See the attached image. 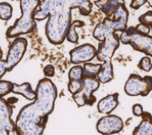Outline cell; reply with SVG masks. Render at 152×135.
Instances as JSON below:
<instances>
[{
	"label": "cell",
	"instance_id": "obj_1",
	"mask_svg": "<svg viewBox=\"0 0 152 135\" xmlns=\"http://www.w3.org/2000/svg\"><path fill=\"white\" fill-rule=\"evenodd\" d=\"M37 98L20 110L16 120V128L21 135H43L55 107L58 97L57 86L46 77L41 79L37 85Z\"/></svg>",
	"mask_w": 152,
	"mask_h": 135
},
{
	"label": "cell",
	"instance_id": "obj_2",
	"mask_svg": "<svg viewBox=\"0 0 152 135\" xmlns=\"http://www.w3.org/2000/svg\"><path fill=\"white\" fill-rule=\"evenodd\" d=\"M90 0H43L35 12L34 19L41 21L48 17L46 35L53 45H61L66 39L71 22V9L78 8L82 16L91 13Z\"/></svg>",
	"mask_w": 152,
	"mask_h": 135
},
{
	"label": "cell",
	"instance_id": "obj_3",
	"mask_svg": "<svg viewBox=\"0 0 152 135\" xmlns=\"http://www.w3.org/2000/svg\"><path fill=\"white\" fill-rule=\"evenodd\" d=\"M41 0H19L22 17L7 30V38H17L21 35L33 32L37 27L34 14L41 4Z\"/></svg>",
	"mask_w": 152,
	"mask_h": 135
},
{
	"label": "cell",
	"instance_id": "obj_4",
	"mask_svg": "<svg viewBox=\"0 0 152 135\" xmlns=\"http://www.w3.org/2000/svg\"><path fill=\"white\" fill-rule=\"evenodd\" d=\"M120 42L129 45L136 51L146 53L152 57V36L137 33L136 26H129L119 36Z\"/></svg>",
	"mask_w": 152,
	"mask_h": 135
},
{
	"label": "cell",
	"instance_id": "obj_5",
	"mask_svg": "<svg viewBox=\"0 0 152 135\" xmlns=\"http://www.w3.org/2000/svg\"><path fill=\"white\" fill-rule=\"evenodd\" d=\"M26 47L27 40L26 38L17 37L14 40L9 47L7 59L0 62V77L2 78L6 73L10 72L18 64L25 55Z\"/></svg>",
	"mask_w": 152,
	"mask_h": 135
},
{
	"label": "cell",
	"instance_id": "obj_6",
	"mask_svg": "<svg viewBox=\"0 0 152 135\" xmlns=\"http://www.w3.org/2000/svg\"><path fill=\"white\" fill-rule=\"evenodd\" d=\"M83 88L80 92L73 94V100L77 105V107H82L85 105H93L96 98L94 96V92L99 88L100 82L96 76H84L82 78Z\"/></svg>",
	"mask_w": 152,
	"mask_h": 135
},
{
	"label": "cell",
	"instance_id": "obj_7",
	"mask_svg": "<svg viewBox=\"0 0 152 135\" xmlns=\"http://www.w3.org/2000/svg\"><path fill=\"white\" fill-rule=\"evenodd\" d=\"M124 91L129 96H148L152 91V76L141 77L139 74H131L124 86Z\"/></svg>",
	"mask_w": 152,
	"mask_h": 135
},
{
	"label": "cell",
	"instance_id": "obj_8",
	"mask_svg": "<svg viewBox=\"0 0 152 135\" xmlns=\"http://www.w3.org/2000/svg\"><path fill=\"white\" fill-rule=\"evenodd\" d=\"M124 128V123L120 117L107 114L100 118L96 123V131L102 135H111L120 132Z\"/></svg>",
	"mask_w": 152,
	"mask_h": 135
},
{
	"label": "cell",
	"instance_id": "obj_9",
	"mask_svg": "<svg viewBox=\"0 0 152 135\" xmlns=\"http://www.w3.org/2000/svg\"><path fill=\"white\" fill-rule=\"evenodd\" d=\"M119 36L116 33H112L107 35L104 41L100 42L98 53H96V58L99 61H111L112 56H114L115 51L119 46Z\"/></svg>",
	"mask_w": 152,
	"mask_h": 135
},
{
	"label": "cell",
	"instance_id": "obj_10",
	"mask_svg": "<svg viewBox=\"0 0 152 135\" xmlns=\"http://www.w3.org/2000/svg\"><path fill=\"white\" fill-rule=\"evenodd\" d=\"M129 13L125 5L121 6L113 15L111 18L105 17L103 23L107 24L111 30L115 32L123 33L128 28V21H129Z\"/></svg>",
	"mask_w": 152,
	"mask_h": 135
},
{
	"label": "cell",
	"instance_id": "obj_11",
	"mask_svg": "<svg viewBox=\"0 0 152 135\" xmlns=\"http://www.w3.org/2000/svg\"><path fill=\"white\" fill-rule=\"evenodd\" d=\"M13 106L11 103L1 98L0 100V135H8V132L16 127V123L11 119Z\"/></svg>",
	"mask_w": 152,
	"mask_h": 135
},
{
	"label": "cell",
	"instance_id": "obj_12",
	"mask_svg": "<svg viewBox=\"0 0 152 135\" xmlns=\"http://www.w3.org/2000/svg\"><path fill=\"white\" fill-rule=\"evenodd\" d=\"M98 49H96L90 44H84L77 47H75L69 52L70 62L74 64H78L81 63H89L92 59L96 56Z\"/></svg>",
	"mask_w": 152,
	"mask_h": 135
},
{
	"label": "cell",
	"instance_id": "obj_13",
	"mask_svg": "<svg viewBox=\"0 0 152 135\" xmlns=\"http://www.w3.org/2000/svg\"><path fill=\"white\" fill-rule=\"evenodd\" d=\"M118 105V93L115 92L108 94L106 97L102 98L98 104V110L100 113L110 114Z\"/></svg>",
	"mask_w": 152,
	"mask_h": 135
},
{
	"label": "cell",
	"instance_id": "obj_14",
	"mask_svg": "<svg viewBox=\"0 0 152 135\" xmlns=\"http://www.w3.org/2000/svg\"><path fill=\"white\" fill-rule=\"evenodd\" d=\"M96 5L107 16L111 18L115 12L123 5H125V0H96Z\"/></svg>",
	"mask_w": 152,
	"mask_h": 135
},
{
	"label": "cell",
	"instance_id": "obj_15",
	"mask_svg": "<svg viewBox=\"0 0 152 135\" xmlns=\"http://www.w3.org/2000/svg\"><path fill=\"white\" fill-rule=\"evenodd\" d=\"M142 117V121L137 125L132 135H152V115L148 112H144Z\"/></svg>",
	"mask_w": 152,
	"mask_h": 135
},
{
	"label": "cell",
	"instance_id": "obj_16",
	"mask_svg": "<svg viewBox=\"0 0 152 135\" xmlns=\"http://www.w3.org/2000/svg\"><path fill=\"white\" fill-rule=\"evenodd\" d=\"M12 92L23 95L27 100H35L37 98V92L32 90L29 83H23L22 84H14Z\"/></svg>",
	"mask_w": 152,
	"mask_h": 135
},
{
	"label": "cell",
	"instance_id": "obj_17",
	"mask_svg": "<svg viewBox=\"0 0 152 135\" xmlns=\"http://www.w3.org/2000/svg\"><path fill=\"white\" fill-rule=\"evenodd\" d=\"M98 79L101 84H107L109 83L110 81H112L114 78V70H113V65L111 61H107L104 62L102 64L101 69L96 75Z\"/></svg>",
	"mask_w": 152,
	"mask_h": 135
},
{
	"label": "cell",
	"instance_id": "obj_18",
	"mask_svg": "<svg viewBox=\"0 0 152 135\" xmlns=\"http://www.w3.org/2000/svg\"><path fill=\"white\" fill-rule=\"evenodd\" d=\"M112 33L114 32L111 30V28H110L107 24L102 22V23H99V25H96V26L93 31V36L95 39L98 40V41L102 42L107 35H109Z\"/></svg>",
	"mask_w": 152,
	"mask_h": 135
},
{
	"label": "cell",
	"instance_id": "obj_19",
	"mask_svg": "<svg viewBox=\"0 0 152 135\" xmlns=\"http://www.w3.org/2000/svg\"><path fill=\"white\" fill-rule=\"evenodd\" d=\"M84 24H85L84 22L78 21V20H76V21L72 22V24L69 26V28H68V30H67L66 35V39L67 40L68 42L73 43V44L77 43L78 35L76 32V27H77V26H83V25H84Z\"/></svg>",
	"mask_w": 152,
	"mask_h": 135
},
{
	"label": "cell",
	"instance_id": "obj_20",
	"mask_svg": "<svg viewBox=\"0 0 152 135\" xmlns=\"http://www.w3.org/2000/svg\"><path fill=\"white\" fill-rule=\"evenodd\" d=\"M102 64H91L85 63L83 65V70H84V76H96L99 74Z\"/></svg>",
	"mask_w": 152,
	"mask_h": 135
},
{
	"label": "cell",
	"instance_id": "obj_21",
	"mask_svg": "<svg viewBox=\"0 0 152 135\" xmlns=\"http://www.w3.org/2000/svg\"><path fill=\"white\" fill-rule=\"evenodd\" d=\"M13 14V7L10 4L7 2L0 3V18L1 20L7 21L12 17Z\"/></svg>",
	"mask_w": 152,
	"mask_h": 135
},
{
	"label": "cell",
	"instance_id": "obj_22",
	"mask_svg": "<svg viewBox=\"0 0 152 135\" xmlns=\"http://www.w3.org/2000/svg\"><path fill=\"white\" fill-rule=\"evenodd\" d=\"M83 77H84V70H83V66L79 64L73 66L68 73L69 80H81Z\"/></svg>",
	"mask_w": 152,
	"mask_h": 135
},
{
	"label": "cell",
	"instance_id": "obj_23",
	"mask_svg": "<svg viewBox=\"0 0 152 135\" xmlns=\"http://www.w3.org/2000/svg\"><path fill=\"white\" fill-rule=\"evenodd\" d=\"M68 91L72 94H76L78 92H80L83 88V81L81 80H69L68 83Z\"/></svg>",
	"mask_w": 152,
	"mask_h": 135
},
{
	"label": "cell",
	"instance_id": "obj_24",
	"mask_svg": "<svg viewBox=\"0 0 152 135\" xmlns=\"http://www.w3.org/2000/svg\"><path fill=\"white\" fill-rule=\"evenodd\" d=\"M13 87L14 84L9 82V81H0V96H1V98L7 95L9 92H12Z\"/></svg>",
	"mask_w": 152,
	"mask_h": 135
},
{
	"label": "cell",
	"instance_id": "obj_25",
	"mask_svg": "<svg viewBox=\"0 0 152 135\" xmlns=\"http://www.w3.org/2000/svg\"><path fill=\"white\" fill-rule=\"evenodd\" d=\"M137 67L144 71V72H149L152 69V63H151V59L148 56H144L140 59L139 64H137Z\"/></svg>",
	"mask_w": 152,
	"mask_h": 135
},
{
	"label": "cell",
	"instance_id": "obj_26",
	"mask_svg": "<svg viewBox=\"0 0 152 135\" xmlns=\"http://www.w3.org/2000/svg\"><path fill=\"white\" fill-rule=\"evenodd\" d=\"M139 21L141 24H145L149 25L152 28V11H148L145 14L141 15L139 17Z\"/></svg>",
	"mask_w": 152,
	"mask_h": 135
},
{
	"label": "cell",
	"instance_id": "obj_27",
	"mask_svg": "<svg viewBox=\"0 0 152 135\" xmlns=\"http://www.w3.org/2000/svg\"><path fill=\"white\" fill-rule=\"evenodd\" d=\"M136 29L137 31V33H140L141 35H148L149 33H150V30H151V27L148 25H145V24H141L140 23L136 26Z\"/></svg>",
	"mask_w": 152,
	"mask_h": 135
},
{
	"label": "cell",
	"instance_id": "obj_28",
	"mask_svg": "<svg viewBox=\"0 0 152 135\" xmlns=\"http://www.w3.org/2000/svg\"><path fill=\"white\" fill-rule=\"evenodd\" d=\"M132 113H133V114H134L135 116H137V117H140V116H142L143 113H144L142 105L140 104V103H136V104H134L133 107H132Z\"/></svg>",
	"mask_w": 152,
	"mask_h": 135
},
{
	"label": "cell",
	"instance_id": "obj_29",
	"mask_svg": "<svg viewBox=\"0 0 152 135\" xmlns=\"http://www.w3.org/2000/svg\"><path fill=\"white\" fill-rule=\"evenodd\" d=\"M43 73L46 77H53L55 75V67L51 64H48L43 69Z\"/></svg>",
	"mask_w": 152,
	"mask_h": 135
},
{
	"label": "cell",
	"instance_id": "obj_30",
	"mask_svg": "<svg viewBox=\"0 0 152 135\" xmlns=\"http://www.w3.org/2000/svg\"><path fill=\"white\" fill-rule=\"evenodd\" d=\"M146 3H148V0H132L130 3V7L137 10L144 6Z\"/></svg>",
	"mask_w": 152,
	"mask_h": 135
},
{
	"label": "cell",
	"instance_id": "obj_31",
	"mask_svg": "<svg viewBox=\"0 0 152 135\" xmlns=\"http://www.w3.org/2000/svg\"><path fill=\"white\" fill-rule=\"evenodd\" d=\"M8 135H21V134H20V132L18 131V129L15 127L13 130H11V131L8 132Z\"/></svg>",
	"mask_w": 152,
	"mask_h": 135
},
{
	"label": "cell",
	"instance_id": "obj_32",
	"mask_svg": "<svg viewBox=\"0 0 152 135\" xmlns=\"http://www.w3.org/2000/svg\"><path fill=\"white\" fill-rule=\"evenodd\" d=\"M148 3L149 4V6L152 7V0H148Z\"/></svg>",
	"mask_w": 152,
	"mask_h": 135
},
{
	"label": "cell",
	"instance_id": "obj_33",
	"mask_svg": "<svg viewBox=\"0 0 152 135\" xmlns=\"http://www.w3.org/2000/svg\"><path fill=\"white\" fill-rule=\"evenodd\" d=\"M151 30H152V28H151Z\"/></svg>",
	"mask_w": 152,
	"mask_h": 135
}]
</instances>
